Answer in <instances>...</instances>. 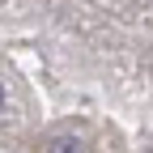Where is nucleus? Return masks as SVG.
I'll use <instances>...</instances> for the list:
<instances>
[{
  "mask_svg": "<svg viewBox=\"0 0 153 153\" xmlns=\"http://www.w3.org/2000/svg\"><path fill=\"white\" fill-rule=\"evenodd\" d=\"M0 106H4V89H0Z\"/></svg>",
  "mask_w": 153,
  "mask_h": 153,
  "instance_id": "1",
  "label": "nucleus"
}]
</instances>
